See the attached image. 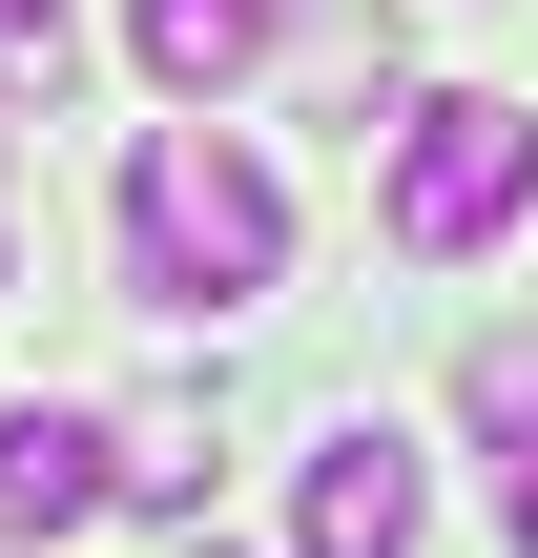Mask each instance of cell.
Here are the masks:
<instances>
[{"instance_id": "obj_3", "label": "cell", "mask_w": 538, "mask_h": 558, "mask_svg": "<svg viewBox=\"0 0 538 558\" xmlns=\"http://www.w3.org/2000/svg\"><path fill=\"white\" fill-rule=\"evenodd\" d=\"M415 518H435V476H415L394 435H332L311 497H290V538H311V558H415Z\"/></svg>"}, {"instance_id": "obj_6", "label": "cell", "mask_w": 538, "mask_h": 558, "mask_svg": "<svg viewBox=\"0 0 538 558\" xmlns=\"http://www.w3.org/2000/svg\"><path fill=\"white\" fill-rule=\"evenodd\" d=\"M104 518V414H0V538H83Z\"/></svg>"}, {"instance_id": "obj_5", "label": "cell", "mask_w": 538, "mask_h": 558, "mask_svg": "<svg viewBox=\"0 0 538 558\" xmlns=\"http://www.w3.org/2000/svg\"><path fill=\"white\" fill-rule=\"evenodd\" d=\"M207 456H228V393H124V414H104V497H124V518H187Z\"/></svg>"}, {"instance_id": "obj_2", "label": "cell", "mask_w": 538, "mask_h": 558, "mask_svg": "<svg viewBox=\"0 0 538 558\" xmlns=\"http://www.w3.org/2000/svg\"><path fill=\"white\" fill-rule=\"evenodd\" d=\"M538 207V104H394V248L415 269H456V248H498Z\"/></svg>"}, {"instance_id": "obj_10", "label": "cell", "mask_w": 538, "mask_h": 558, "mask_svg": "<svg viewBox=\"0 0 538 558\" xmlns=\"http://www.w3.org/2000/svg\"><path fill=\"white\" fill-rule=\"evenodd\" d=\"M187 558H228V538H187Z\"/></svg>"}, {"instance_id": "obj_4", "label": "cell", "mask_w": 538, "mask_h": 558, "mask_svg": "<svg viewBox=\"0 0 538 558\" xmlns=\"http://www.w3.org/2000/svg\"><path fill=\"white\" fill-rule=\"evenodd\" d=\"M270 41H290V0H124V62H145L166 104H228Z\"/></svg>"}, {"instance_id": "obj_1", "label": "cell", "mask_w": 538, "mask_h": 558, "mask_svg": "<svg viewBox=\"0 0 538 558\" xmlns=\"http://www.w3.org/2000/svg\"><path fill=\"white\" fill-rule=\"evenodd\" d=\"M124 290H145V311H249V290H290V186H270L228 124H145V145H124Z\"/></svg>"}, {"instance_id": "obj_7", "label": "cell", "mask_w": 538, "mask_h": 558, "mask_svg": "<svg viewBox=\"0 0 538 558\" xmlns=\"http://www.w3.org/2000/svg\"><path fill=\"white\" fill-rule=\"evenodd\" d=\"M456 414H477V435H518V456H538V331H477V352H456Z\"/></svg>"}, {"instance_id": "obj_9", "label": "cell", "mask_w": 538, "mask_h": 558, "mask_svg": "<svg viewBox=\"0 0 538 558\" xmlns=\"http://www.w3.org/2000/svg\"><path fill=\"white\" fill-rule=\"evenodd\" d=\"M498 538H518V558H538V456H518V497H498Z\"/></svg>"}, {"instance_id": "obj_8", "label": "cell", "mask_w": 538, "mask_h": 558, "mask_svg": "<svg viewBox=\"0 0 538 558\" xmlns=\"http://www.w3.org/2000/svg\"><path fill=\"white\" fill-rule=\"evenodd\" d=\"M0 83H62V0H0Z\"/></svg>"}]
</instances>
